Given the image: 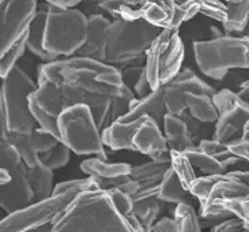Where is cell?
Here are the masks:
<instances>
[{"label": "cell", "instance_id": "3957f363", "mask_svg": "<svg viewBox=\"0 0 249 232\" xmlns=\"http://www.w3.org/2000/svg\"><path fill=\"white\" fill-rule=\"evenodd\" d=\"M161 32L162 29L144 19L112 20L107 34L105 63L119 70L129 66H143L148 48Z\"/></svg>", "mask_w": 249, "mask_h": 232}, {"label": "cell", "instance_id": "d6a6232c", "mask_svg": "<svg viewBox=\"0 0 249 232\" xmlns=\"http://www.w3.org/2000/svg\"><path fill=\"white\" fill-rule=\"evenodd\" d=\"M170 168L175 171L182 186L188 191L191 190L192 184L197 177V174L184 152L170 150Z\"/></svg>", "mask_w": 249, "mask_h": 232}, {"label": "cell", "instance_id": "5bb4252c", "mask_svg": "<svg viewBox=\"0 0 249 232\" xmlns=\"http://www.w3.org/2000/svg\"><path fill=\"white\" fill-rule=\"evenodd\" d=\"M188 92L213 97L216 93L215 89L199 78L191 68H182L173 81L163 86V102L166 112L170 115L181 116L185 111H188L185 104V95Z\"/></svg>", "mask_w": 249, "mask_h": 232}, {"label": "cell", "instance_id": "74e56055", "mask_svg": "<svg viewBox=\"0 0 249 232\" xmlns=\"http://www.w3.org/2000/svg\"><path fill=\"white\" fill-rule=\"evenodd\" d=\"M187 0H176V3H184ZM200 6V14L211 19L223 23L228 18V6L221 0H194Z\"/></svg>", "mask_w": 249, "mask_h": 232}, {"label": "cell", "instance_id": "2e32d148", "mask_svg": "<svg viewBox=\"0 0 249 232\" xmlns=\"http://www.w3.org/2000/svg\"><path fill=\"white\" fill-rule=\"evenodd\" d=\"M8 142L15 146L20 157L26 163L27 167H36L40 164V156L47 153L59 143V139L51 133H48L40 126H37L30 134H18V133H8L6 138Z\"/></svg>", "mask_w": 249, "mask_h": 232}, {"label": "cell", "instance_id": "cb8c5ba5", "mask_svg": "<svg viewBox=\"0 0 249 232\" xmlns=\"http://www.w3.org/2000/svg\"><path fill=\"white\" fill-rule=\"evenodd\" d=\"M27 180L34 193V201H44L53 195V171L45 164L27 168Z\"/></svg>", "mask_w": 249, "mask_h": 232}, {"label": "cell", "instance_id": "db71d44e", "mask_svg": "<svg viewBox=\"0 0 249 232\" xmlns=\"http://www.w3.org/2000/svg\"><path fill=\"white\" fill-rule=\"evenodd\" d=\"M245 232H248V231H245Z\"/></svg>", "mask_w": 249, "mask_h": 232}, {"label": "cell", "instance_id": "f6af8a7d", "mask_svg": "<svg viewBox=\"0 0 249 232\" xmlns=\"http://www.w3.org/2000/svg\"><path fill=\"white\" fill-rule=\"evenodd\" d=\"M47 4L51 6L59 7V8H75L79 3L85 1V0H45ZM97 1V0H94Z\"/></svg>", "mask_w": 249, "mask_h": 232}, {"label": "cell", "instance_id": "e575fe53", "mask_svg": "<svg viewBox=\"0 0 249 232\" xmlns=\"http://www.w3.org/2000/svg\"><path fill=\"white\" fill-rule=\"evenodd\" d=\"M27 49V34L25 37H22L15 45L10 48L7 52L1 54V59H0V77L4 78L11 73V70L17 67L18 60L22 55L25 54Z\"/></svg>", "mask_w": 249, "mask_h": 232}, {"label": "cell", "instance_id": "4dcf8cb0", "mask_svg": "<svg viewBox=\"0 0 249 232\" xmlns=\"http://www.w3.org/2000/svg\"><path fill=\"white\" fill-rule=\"evenodd\" d=\"M173 218L176 223V232H202L199 213L192 205H176Z\"/></svg>", "mask_w": 249, "mask_h": 232}, {"label": "cell", "instance_id": "c3c4849f", "mask_svg": "<svg viewBox=\"0 0 249 232\" xmlns=\"http://www.w3.org/2000/svg\"><path fill=\"white\" fill-rule=\"evenodd\" d=\"M27 232H52V224H48L45 227H41V228H37V230H32V231Z\"/></svg>", "mask_w": 249, "mask_h": 232}, {"label": "cell", "instance_id": "bcb514c9", "mask_svg": "<svg viewBox=\"0 0 249 232\" xmlns=\"http://www.w3.org/2000/svg\"><path fill=\"white\" fill-rule=\"evenodd\" d=\"M237 95L240 96L244 101L247 102V104L249 105V79L248 81L244 82V83H241V86H240V89H238Z\"/></svg>", "mask_w": 249, "mask_h": 232}, {"label": "cell", "instance_id": "484cf974", "mask_svg": "<svg viewBox=\"0 0 249 232\" xmlns=\"http://www.w3.org/2000/svg\"><path fill=\"white\" fill-rule=\"evenodd\" d=\"M169 168H170V163H158V161L151 160L148 163L132 167L129 177L135 182H138L141 189L161 186Z\"/></svg>", "mask_w": 249, "mask_h": 232}, {"label": "cell", "instance_id": "d590c367", "mask_svg": "<svg viewBox=\"0 0 249 232\" xmlns=\"http://www.w3.org/2000/svg\"><path fill=\"white\" fill-rule=\"evenodd\" d=\"M70 157H71V149L59 141V143L54 146L53 149L41 155L40 161L45 164L47 167H49L52 171H54L67 165L68 161H70Z\"/></svg>", "mask_w": 249, "mask_h": 232}, {"label": "cell", "instance_id": "4fadbf2b", "mask_svg": "<svg viewBox=\"0 0 249 232\" xmlns=\"http://www.w3.org/2000/svg\"><path fill=\"white\" fill-rule=\"evenodd\" d=\"M248 194L249 184L237 180L236 177L230 176L228 172L225 175H219L206 199L199 204V218L202 227L203 224L214 227L228 218L234 217L231 212L222 206V202L231 198L245 197Z\"/></svg>", "mask_w": 249, "mask_h": 232}, {"label": "cell", "instance_id": "f546056e", "mask_svg": "<svg viewBox=\"0 0 249 232\" xmlns=\"http://www.w3.org/2000/svg\"><path fill=\"white\" fill-rule=\"evenodd\" d=\"M97 6L112 18V20H134L142 19L141 7L128 4L123 0H97Z\"/></svg>", "mask_w": 249, "mask_h": 232}, {"label": "cell", "instance_id": "8d00e7d4", "mask_svg": "<svg viewBox=\"0 0 249 232\" xmlns=\"http://www.w3.org/2000/svg\"><path fill=\"white\" fill-rule=\"evenodd\" d=\"M197 14H200V6L194 0H187L184 3H177L175 14H173V20H172L170 30L178 32V29L184 22H188L189 19L195 18Z\"/></svg>", "mask_w": 249, "mask_h": 232}, {"label": "cell", "instance_id": "8992f818", "mask_svg": "<svg viewBox=\"0 0 249 232\" xmlns=\"http://www.w3.org/2000/svg\"><path fill=\"white\" fill-rule=\"evenodd\" d=\"M59 141L79 156H95L108 160L102 131L88 105L66 108L57 119Z\"/></svg>", "mask_w": 249, "mask_h": 232}, {"label": "cell", "instance_id": "4316f807", "mask_svg": "<svg viewBox=\"0 0 249 232\" xmlns=\"http://www.w3.org/2000/svg\"><path fill=\"white\" fill-rule=\"evenodd\" d=\"M189 158L191 164L194 165L196 174L199 176H210V175H225L229 170L223 165L219 160H216L213 156L203 152L197 145L191 149L184 152Z\"/></svg>", "mask_w": 249, "mask_h": 232}, {"label": "cell", "instance_id": "ba28073f", "mask_svg": "<svg viewBox=\"0 0 249 232\" xmlns=\"http://www.w3.org/2000/svg\"><path fill=\"white\" fill-rule=\"evenodd\" d=\"M185 47L178 32L162 30L148 48L144 71L151 90H160L172 82L182 70Z\"/></svg>", "mask_w": 249, "mask_h": 232}, {"label": "cell", "instance_id": "7dc6e473", "mask_svg": "<svg viewBox=\"0 0 249 232\" xmlns=\"http://www.w3.org/2000/svg\"><path fill=\"white\" fill-rule=\"evenodd\" d=\"M13 180V175L4 168H0V186L10 183Z\"/></svg>", "mask_w": 249, "mask_h": 232}, {"label": "cell", "instance_id": "8fae6325", "mask_svg": "<svg viewBox=\"0 0 249 232\" xmlns=\"http://www.w3.org/2000/svg\"><path fill=\"white\" fill-rule=\"evenodd\" d=\"M213 98L219 112L213 138L226 145L241 141L245 126L249 122L248 104L229 89L216 92Z\"/></svg>", "mask_w": 249, "mask_h": 232}, {"label": "cell", "instance_id": "83f0119b", "mask_svg": "<svg viewBox=\"0 0 249 232\" xmlns=\"http://www.w3.org/2000/svg\"><path fill=\"white\" fill-rule=\"evenodd\" d=\"M228 6V18L222 23L223 33L230 36H243L249 22V0L230 3Z\"/></svg>", "mask_w": 249, "mask_h": 232}, {"label": "cell", "instance_id": "d4e9b609", "mask_svg": "<svg viewBox=\"0 0 249 232\" xmlns=\"http://www.w3.org/2000/svg\"><path fill=\"white\" fill-rule=\"evenodd\" d=\"M158 198L165 204H189L195 201L196 198L189 193L180 182V179L177 177L176 172L172 168H169L166 175L163 177L160 189Z\"/></svg>", "mask_w": 249, "mask_h": 232}, {"label": "cell", "instance_id": "f1b7e54d", "mask_svg": "<svg viewBox=\"0 0 249 232\" xmlns=\"http://www.w3.org/2000/svg\"><path fill=\"white\" fill-rule=\"evenodd\" d=\"M165 202H162L158 197L143 198L134 201V212L136 217L143 225L144 231L151 232L154 224L158 221V217L163 209Z\"/></svg>", "mask_w": 249, "mask_h": 232}, {"label": "cell", "instance_id": "30bf717a", "mask_svg": "<svg viewBox=\"0 0 249 232\" xmlns=\"http://www.w3.org/2000/svg\"><path fill=\"white\" fill-rule=\"evenodd\" d=\"M79 193L68 191L60 195H52L48 199L29 205L25 209L14 212L1 220L0 232H27L52 224L54 218L71 204Z\"/></svg>", "mask_w": 249, "mask_h": 232}, {"label": "cell", "instance_id": "7402d4cb", "mask_svg": "<svg viewBox=\"0 0 249 232\" xmlns=\"http://www.w3.org/2000/svg\"><path fill=\"white\" fill-rule=\"evenodd\" d=\"M81 170L88 176L98 179H115L131 174L132 165L127 163H108L100 157H90L81 163Z\"/></svg>", "mask_w": 249, "mask_h": 232}, {"label": "cell", "instance_id": "681fc988", "mask_svg": "<svg viewBox=\"0 0 249 232\" xmlns=\"http://www.w3.org/2000/svg\"><path fill=\"white\" fill-rule=\"evenodd\" d=\"M123 1H125V3H128V4H131V6H141L142 3L144 1V0H123Z\"/></svg>", "mask_w": 249, "mask_h": 232}, {"label": "cell", "instance_id": "ee69618b", "mask_svg": "<svg viewBox=\"0 0 249 232\" xmlns=\"http://www.w3.org/2000/svg\"><path fill=\"white\" fill-rule=\"evenodd\" d=\"M151 232H176L175 218L162 217L153 227Z\"/></svg>", "mask_w": 249, "mask_h": 232}, {"label": "cell", "instance_id": "9c48e42d", "mask_svg": "<svg viewBox=\"0 0 249 232\" xmlns=\"http://www.w3.org/2000/svg\"><path fill=\"white\" fill-rule=\"evenodd\" d=\"M166 107L163 102V88L151 92L147 97L136 98L125 115L119 117L108 129L102 131V141L112 150H131V141L135 130L139 127L147 115L153 116L160 124H163L166 116Z\"/></svg>", "mask_w": 249, "mask_h": 232}, {"label": "cell", "instance_id": "f907efd6", "mask_svg": "<svg viewBox=\"0 0 249 232\" xmlns=\"http://www.w3.org/2000/svg\"><path fill=\"white\" fill-rule=\"evenodd\" d=\"M243 139H249V122L247 123L245 126V130H244V138Z\"/></svg>", "mask_w": 249, "mask_h": 232}, {"label": "cell", "instance_id": "6da1fadb", "mask_svg": "<svg viewBox=\"0 0 249 232\" xmlns=\"http://www.w3.org/2000/svg\"><path fill=\"white\" fill-rule=\"evenodd\" d=\"M37 79L52 85L61 111L78 104L88 105L101 131L125 115L138 98L119 68L81 56L42 63Z\"/></svg>", "mask_w": 249, "mask_h": 232}, {"label": "cell", "instance_id": "7c38bea8", "mask_svg": "<svg viewBox=\"0 0 249 232\" xmlns=\"http://www.w3.org/2000/svg\"><path fill=\"white\" fill-rule=\"evenodd\" d=\"M38 0H0V55L29 33Z\"/></svg>", "mask_w": 249, "mask_h": 232}, {"label": "cell", "instance_id": "b9f144b4", "mask_svg": "<svg viewBox=\"0 0 249 232\" xmlns=\"http://www.w3.org/2000/svg\"><path fill=\"white\" fill-rule=\"evenodd\" d=\"M151 86H150V82L147 79V75H146V71H143V74L139 78V81L135 83L134 86V93L136 95L138 98H143V97H147L150 93H151Z\"/></svg>", "mask_w": 249, "mask_h": 232}, {"label": "cell", "instance_id": "44dd1931", "mask_svg": "<svg viewBox=\"0 0 249 232\" xmlns=\"http://www.w3.org/2000/svg\"><path fill=\"white\" fill-rule=\"evenodd\" d=\"M45 20H47V4L42 8H38L33 22L30 25L29 33H27V49L33 55H36L40 60H42V63H51V61H56L59 59L52 54H49L44 47Z\"/></svg>", "mask_w": 249, "mask_h": 232}, {"label": "cell", "instance_id": "ab89813d", "mask_svg": "<svg viewBox=\"0 0 249 232\" xmlns=\"http://www.w3.org/2000/svg\"><path fill=\"white\" fill-rule=\"evenodd\" d=\"M108 193L115 206L124 217L131 214V213H134V199H132L131 195H128L124 191L119 190V189H109Z\"/></svg>", "mask_w": 249, "mask_h": 232}, {"label": "cell", "instance_id": "ffe728a7", "mask_svg": "<svg viewBox=\"0 0 249 232\" xmlns=\"http://www.w3.org/2000/svg\"><path fill=\"white\" fill-rule=\"evenodd\" d=\"M176 6V0H144L139 6L142 19L162 30H170Z\"/></svg>", "mask_w": 249, "mask_h": 232}, {"label": "cell", "instance_id": "816d5d0a", "mask_svg": "<svg viewBox=\"0 0 249 232\" xmlns=\"http://www.w3.org/2000/svg\"><path fill=\"white\" fill-rule=\"evenodd\" d=\"M222 3L225 4H230V3H240V1H243V0H221Z\"/></svg>", "mask_w": 249, "mask_h": 232}, {"label": "cell", "instance_id": "d6986e66", "mask_svg": "<svg viewBox=\"0 0 249 232\" xmlns=\"http://www.w3.org/2000/svg\"><path fill=\"white\" fill-rule=\"evenodd\" d=\"M162 127H163V134L166 136L170 150L185 152V150L196 146L195 139H194V135L189 130L188 124L181 116L166 114Z\"/></svg>", "mask_w": 249, "mask_h": 232}, {"label": "cell", "instance_id": "60d3db41", "mask_svg": "<svg viewBox=\"0 0 249 232\" xmlns=\"http://www.w3.org/2000/svg\"><path fill=\"white\" fill-rule=\"evenodd\" d=\"M244 223L238 217H231L225 220L219 224L214 225L210 232H245Z\"/></svg>", "mask_w": 249, "mask_h": 232}, {"label": "cell", "instance_id": "836d02e7", "mask_svg": "<svg viewBox=\"0 0 249 232\" xmlns=\"http://www.w3.org/2000/svg\"><path fill=\"white\" fill-rule=\"evenodd\" d=\"M102 190L101 184L95 176H88L83 179H71L61 183L56 184L53 189V195H60L68 191H97Z\"/></svg>", "mask_w": 249, "mask_h": 232}, {"label": "cell", "instance_id": "277c9868", "mask_svg": "<svg viewBox=\"0 0 249 232\" xmlns=\"http://www.w3.org/2000/svg\"><path fill=\"white\" fill-rule=\"evenodd\" d=\"M196 64L206 77L221 81L231 68H249V36L222 34L192 44Z\"/></svg>", "mask_w": 249, "mask_h": 232}, {"label": "cell", "instance_id": "f35d334b", "mask_svg": "<svg viewBox=\"0 0 249 232\" xmlns=\"http://www.w3.org/2000/svg\"><path fill=\"white\" fill-rule=\"evenodd\" d=\"M222 206L230 211L234 217H238L244 223L245 230L249 232V194L245 197L231 198L223 201Z\"/></svg>", "mask_w": 249, "mask_h": 232}, {"label": "cell", "instance_id": "7a4b0ae2", "mask_svg": "<svg viewBox=\"0 0 249 232\" xmlns=\"http://www.w3.org/2000/svg\"><path fill=\"white\" fill-rule=\"evenodd\" d=\"M52 232H135L108 190L82 191L52 223Z\"/></svg>", "mask_w": 249, "mask_h": 232}, {"label": "cell", "instance_id": "52a82bcc", "mask_svg": "<svg viewBox=\"0 0 249 232\" xmlns=\"http://www.w3.org/2000/svg\"><path fill=\"white\" fill-rule=\"evenodd\" d=\"M0 102L6 107L10 133L30 134L38 124L30 109V96L37 89V82L32 79L19 66L1 78Z\"/></svg>", "mask_w": 249, "mask_h": 232}, {"label": "cell", "instance_id": "ac0fdd59", "mask_svg": "<svg viewBox=\"0 0 249 232\" xmlns=\"http://www.w3.org/2000/svg\"><path fill=\"white\" fill-rule=\"evenodd\" d=\"M110 23H112V20L102 14L89 15L88 39H86L85 45L76 52L75 56L88 58V59L105 63L107 47H108L107 34H108Z\"/></svg>", "mask_w": 249, "mask_h": 232}, {"label": "cell", "instance_id": "603a6c76", "mask_svg": "<svg viewBox=\"0 0 249 232\" xmlns=\"http://www.w3.org/2000/svg\"><path fill=\"white\" fill-rule=\"evenodd\" d=\"M185 104L191 116L199 122L210 124V123H216L219 117V112L216 109L213 96L188 92L185 95Z\"/></svg>", "mask_w": 249, "mask_h": 232}, {"label": "cell", "instance_id": "1f68e13d", "mask_svg": "<svg viewBox=\"0 0 249 232\" xmlns=\"http://www.w3.org/2000/svg\"><path fill=\"white\" fill-rule=\"evenodd\" d=\"M197 146H199L203 152H206L207 155L213 156L214 158H216V160H219L228 170H229L230 167H233V165H236V164L240 163V161H244L243 158H240L238 156H236V155L230 150L229 145L219 142V141H216L214 138H204V139H202L200 142L197 143Z\"/></svg>", "mask_w": 249, "mask_h": 232}, {"label": "cell", "instance_id": "9a60e30c", "mask_svg": "<svg viewBox=\"0 0 249 232\" xmlns=\"http://www.w3.org/2000/svg\"><path fill=\"white\" fill-rule=\"evenodd\" d=\"M131 150L146 155L153 161L170 163V149L166 136L162 133V126L150 115L146 116L139 127L135 130Z\"/></svg>", "mask_w": 249, "mask_h": 232}, {"label": "cell", "instance_id": "f5cc1de1", "mask_svg": "<svg viewBox=\"0 0 249 232\" xmlns=\"http://www.w3.org/2000/svg\"><path fill=\"white\" fill-rule=\"evenodd\" d=\"M243 36H249V22H248V26H247V29H245V32H244Z\"/></svg>", "mask_w": 249, "mask_h": 232}, {"label": "cell", "instance_id": "5b68a950", "mask_svg": "<svg viewBox=\"0 0 249 232\" xmlns=\"http://www.w3.org/2000/svg\"><path fill=\"white\" fill-rule=\"evenodd\" d=\"M88 30L89 17L78 8L47 4L44 47L57 59L75 56L86 42Z\"/></svg>", "mask_w": 249, "mask_h": 232}, {"label": "cell", "instance_id": "7bdbcfd3", "mask_svg": "<svg viewBox=\"0 0 249 232\" xmlns=\"http://www.w3.org/2000/svg\"><path fill=\"white\" fill-rule=\"evenodd\" d=\"M229 148L236 156L249 163V139H241L234 143H230Z\"/></svg>", "mask_w": 249, "mask_h": 232}, {"label": "cell", "instance_id": "e0dca14e", "mask_svg": "<svg viewBox=\"0 0 249 232\" xmlns=\"http://www.w3.org/2000/svg\"><path fill=\"white\" fill-rule=\"evenodd\" d=\"M27 165H23L11 172L13 180L3 184L0 191V205L7 214L25 209L34 204V193L27 180Z\"/></svg>", "mask_w": 249, "mask_h": 232}]
</instances>
